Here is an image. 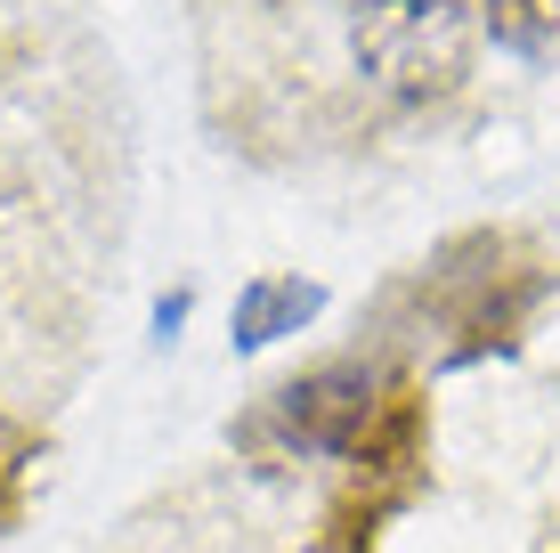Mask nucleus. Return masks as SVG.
Instances as JSON below:
<instances>
[{"label": "nucleus", "instance_id": "nucleus-1", "mask_svg": "<svg viewBox=\"0 0 560 553\" xmlns=\"http://www.w3.org/2000/svg\"><path fill=\"white\" fill-rule=\"evenodd\" d=\"M350 49L382 90L431 99L471 57V16H463V0H358Z\"/></svg>", "mask_w": 560, "mask_h": 553}, {"label": "nucleus", "instance_id": "nucleus-2", "mask_svg": "<svg viewBox=\"0 0 560 553\" xmlns=\"http://www.w3.org/2000/svg\"><path fill=\"white\" fill-rule=\"evenodd\" d=\"M374 375L365 367H325V375H308V383H293L277 399V415H284V440L293 448H341L350 456L358 448V431L374 424Z\"/></svg>", "mask_w": 560, "mask_h": 553}, {"label": "nucleus", "instance_id": "nucleus-3", "mask_svg": "<svg viewBox=\"0 0 560 553\" xmlns=\"http://www.w3.org/2000/svg\"><path fill=\"white\" fill-rule=\"evenodd\" d=\"M317 310V285H293V277H268L244 293V310H236V342L244 350H260V342H277V326H301V318Z\"/></svg>", "mask_w": 560, "mask_h": 553}, {"label": "nucleus", "instance_id": "nucleus-4", "mask_svg": "<svg viewBox=\"0 0 560 553\" xmlns=\"http://www.w3.org/2000/svg\"><path fill=\"white\" fill-rule=\"evenodd\" d=\"M495 33L520 42V49L560 42V0H495Z\"/></svg>", "mask_w": 560, "mask_h": 553}, {"label": "nucleus", "instance_id": "nucleus-5", "mask_svg": "<svg viewBox=\"0 0 560 553\" xmlns=\"http://www.w3.org/2000/svg\"><path fill=\"white\" fill-rule=\"evenodd\" d=\"M16 464H25V440L0 424V521H9V497H16Z\"/></svg>", "mask_w": 560, "mask_h": 553}]
</instances>
